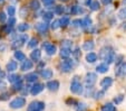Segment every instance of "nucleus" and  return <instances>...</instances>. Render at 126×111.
Wrapping results in <instances>:
<instances>
[{"label":"nucleus","instance_id":"603ef678","mask_svg":"<svg viewBox=\"0 0 126 111\" xmlns=\"http://www.w3.org/2000/svg\"><path fill=\"white\" fill-rule=\"evenodd\" d=\"M102 2L104 3V5H110V3L112 2V0H102Z\"/></svg>","mask_w":126,"mask_h":111},{"label":"nucleus","instance_id":"f03ea898","mask_svg":"<svg viewBox=\"0 0 126 111\" xmlns=\"http://www.w3.org/2000/svg\"><path fill=\"white\" fill-rule=\"evenodd\" d=\"M70 91L75 94L83 93V85L79 82V76H77V75L74 76V80H73V82L70 84Z\"/></svg>","mask_w":126,"mask_h":111},{"label":"nucleus","instance_id":"6e6d98bb","mask_svg":"<svg viewBox=\"0 0 126 111\" xmlns=\"http://www.w3.org/2000/svg\"><path fill=\"white\" fill-rule=\"evenodd\" d=\"M123 29H125V30H126V22H124V24H123Z\"/></svg>","mask_w":126,"mask_h":111},{"label":"nucleus","instance_id":"ddd939ff","mask_svg":"<svg viewBox=\"0 0 126 111\" xmlns=\"http://www.w3.org/2000/svg\"><path fill=\"white\" fill-rule=\"evenodd\" d=\"M32 66H33V64H32V62L31 61H29V60H25L24 62H22V64H21V71H24V72H27L28 70H31L32 68Z\"/></svg>","mask_w":126,"mask_h":111},{"label":"nucleus","instance_id":"4be33fe9","mask_svg":"<svg viewBox=\"0 0 126 111\" xmlns=\"http://www.w3.org/2000/svg\"><path fill=\"white\" fill-rule=\"evenodd\" d=\"M29 7H30V9H32V10H39V8H40V2H39V0H31L30 2H29Z\"/></svg>","mask_w":126,"mask_h":111},{"label":"nucleus","instance_id":"4468645a","mask_svg":"<svg viewBox=\"0 0 126 111\" xmlns=\"http://www.w3.org/2000/svg\"><path fill=\"white\" fill-rule=\"evenodd\" d=\"M66 10H68V11H69V12H71L73 15L84 14V12H85V10H84L81 7H79V6H73V7L68 8V9H66Z\"/></svg>","mask_w":126,"mask_h":111},{"label":"nucleus","instance_id":"8fccbe9b","mask_svg":"<svg viewBox=\"0 0 126 111\" xmlns=\"http://www.w3.org/2000/svg\"><path fill=\"white\" fill-rule=\"evenodd\" d=\"M54 1H55V0H43V2H44V5H45V6L52 5V3H54Z\"/></svg>","mask_w":126,"mask_h":111},{"label":"nucleus","instance_id":"c03bdc74","mask_svg":"<svg viewBox=\"0 0 126 111\" xmlns=\"http://www.w3.org/2000/svg\"><path fill=\"white\" fill-rule=\"evenodd\" d=\"M73 26H75V27H81V20L80 19L73 20Z\"/></svg>","mask_w":126,"mask_h":111},{"label":"nucleus","instance_id":"a211bd4d","mask_svg":"<svg viewBox=\"0 0 126 111\" xmlns=\"http://www.w3.org/2000/svg\"><path fill=\"white\" fill-rule=\"evenodd\" d=\"M92 25H93L92 18L88 17V16H86V17L81 20V27H84V28H89V27H92Z\"/></svg>","mask_w":126,"mask_h":111},{"label":"nucleus","instance_id":"5701e85b","mask_svg":"<svg viewBox=\"0 0 126 111\" xmlns=\"http://www.w3.org/2000/svg\"><path fill=\"white\" fill-rule=\"evenodd\" d=\"M71 46H73V42L69 41V39H64V41L62 42V48L69 49V51H70Z\"/></svg>","mask_w":126,"mask_h":111},{"label":"nucleus","instance_id":"2f4dec72","mask_svg":"<svg viewBox=\"0 0 126 111\" xmlns=\"http://www.w3.org/2000/svg\"><path fill=\"white\" fill-rule=\"evenodd\" d=\"M29 29V25L26 24V22H22V24L18 25V31L20 33H24V31H27Z\"/></svg>","mask_w":126,"mask_h":111},{"label":"nucleus","instance_id":"3c124183","mask_svg":"<svg viewBox=\"0 0 126 111\" xmlns=\"http://www.w3.org/2000/svg\"><path fill=\"white\" fill-rule=\"evenodd\" d=\"M6 88H7V85H6V83L3 82V81L0 80V90H5Z\"/></svg>","mask_w":126,"mask_h":111},{"label":"nucleus","instance_id":"58836bf2","mask_svg":"<svg viewBox=\"0 0 126 111\" xmlns=\"http://www.w3.org/2000/svg\"><path fill=\"white\" fill-rule=\"evenodd\" d=\"M73 55H74V57L76 58V60H79V58H80L81 53H80V51H79L78 47H77V48H75V51L73 52Z\"/></svg>","mask_w":126,"mask_h":111},{"label":"nucleus","instance_id":"f3484780","mask_svg":"<svg viewBox=\"0 0 126 111\" xmlns=\"http://www.w3.org/2000/svg\"><path fill=\"white\" fill-rule=\"evenodd\" d=\"M27 82H36V81L38 80V74L37 73H28V74L25 76Z\"/></svg>","mask_w":126,"mask_h":111},{"label":"nucleus","instance_id":"f257e3e1","mask_svg":"<svg viewBox=\"0 0 126 111\" xmlns=\"http://www.w3.org/2000/svg\"><path fill=\"white\" fill-rule=\"evenodd\" d=\"M98 57L100 58V60L105 61V64H110V63H112L113 61H114V57H115V54H114V51H113V48H110V47H103L102 49L99 51V54H98Z\"/></svg>","mask_w":126,"mask_h":111},{"label":"nucleus","instance_id":"39448f33","mask_svg":"<svg viewBox=\"0 0 126 111\" xmlns=\"http://www.w3.org/2000/svg\"><path fill=\"white\" fill-rule=\"evenodd\" d=\"M45 109V103L41 101H32L28 106V111H43Z\"/></svg>","mask_w":126,"mask_h":111},{"label":"nucleus","instance_id":"72a5a7b5","mask_svg":"<svg viewBox=\"0 0 126 111\" xmlns=\"http://www.w3.org/2000/svg\"><path fill=\"white\" fill-rule=\"evenodd\" d=\"M76 111H87V104L85 103H77Z\"/></svg>","mask_w":126,"mask_h":111},{"label":"nucleus","instance_id":"49530a36","mask_svg":"<svg viewBox=\"0 0 126 111\" xmlns=\"http://www.w3.org/2000/svg\"><path fill=\"white\" fill-rule=\"evenodd\" d=\"M11 29H12V27L8 26V25H6V26L3 27V31H5V34H9L10 31H11Z\"/></svg>","mask_w":126,"mask_h":111},{"label":"nucleus","instance_id":"6ab92c4d","mask_svg":"<svg viewBox=\"0 0 126 111\" xmlns=\"http://www.w3.org/2000/svg\"><path fill=\"white\" fill-rule=\"evenodd\" d=\"M94 47H95V44H94L93 41H87V42H85L84 45H83V48L85 49V51H87V52L93 51Z\"/></svg>","mask_w":126,"mask_h":111},{"label":"nucleus","instance_id":"9b49d317","mask_svg":"<svg viewBox=\"0 0 126 111\" xmlns=\"http://www.w3.org/2000/svg\"><path fill=\"white\" fill-rule=\"evenodd\" d=\"M113 84V79L112 77H104L102 81H100V88H103L104 90L110 88Z\"/></svg>","mask_w":126,"mask_h":111},{"label":"nucleus","instance_id":"f704fd0d","mask_svg":"<svg viewBox=\"0 0 126 111\" xmlns=\"http://www.w3.org/2000/svg\"><path fill=\"white\" fill-rule=\"evenodd\" d=\"M37 45H38V39L37 38H31L28 43V47H30V48H33Z\"/></svg>","mask_w":126,"mask_h":111},{"label":"nucleus","instance_id":"b1692460","mask_svg":"<svg viewBox=\"0 0 126 111\" xmlns=\"http://www.w3.org/2000/svg\"><path fill=\"white\" fill-rule=\"evenodd\" d=\"M102 111H116V108H115V106L113 103L108 102V103L104 104L102 107Z\"/></svg>","mask_w":126,"mask_h":111},{"label":"nucleus","instance_id":"0eeeda50","mask_svg":"<svg viewBox=\"0 0 126 111\" xmlns=\"http://www.w3.org/2000/svg\"><path fill=\"white\" fill-rule=\"evenodd\" d=\"M73 68V63L70 62V60H65V61H62L59 64V70L64 73H68L71 71Z\"/></svg>","mask_w":126,"mask_h":111},{"label":"nucleus","instance_id":"a18cd8bd","mask_svg":"<svg viewBox=\"0 0 126 111\" xmlns=\"http://www.w3.org/2000/svg\"><path fill=\"white\" fill-rule=\"evenodd\" d=\"M7 17H6V14L2 11H0V22H5Z\"/></svg>","mask_w":126,"mask_h":111},{"label":"nucleus","instance_id":"bb28decb","mask_svg":"<svg viewBox=\"0 0 126 111\" xmlns=\"http://www.w3.org/2000/svg\"><path fill=\"white\" fill-rule=\"evenodd\" d=\"M15 58L18 61H22V62H24V61L26 60V55H25L21 51H18V49H17V51L15 52Z\"/></svg>","mask_w":126,"mask_h":111},{"label":"nucleus","instance_id":"864d4df0","mask_svg":"<svg viewBox=\"0 0 126 111\" xmlns=\"http://www.w3.org/2000/svg\"><path fill=\"white\" fill-rule=\"evenodd\" d=\"M92 2H93V0H85V3H86V5H91V3Z\"/></svg>","mask_w":126,"mask_h":111},{"label":"nucleus","instance_id":"a878e982","mask_svg":"<svg viewBox=\"0 0 126 111\" xmlns=\"http://www.w3.org/2000/svg\"><path fill=\"white\" fill-rule=\"evenodd\" d=\"M19 80H21V79H20V75H18V74H9V76H8V81L10 83H12V84L18 82Z\"/></svg>","mask_w":126,"mask_h":111},{"label":"nucleus","instance_id":"20e7f679","mask_svg":"<svg viewBox=\"0 0 126 111\" xmlns=\"http://www.w3.org/2000/svg\"><path fill=\"white\" fill-rule=\"evenodd\" d=\"M96 81H97V75H96V73L89 72L86 74L85 83H86V85H87V88H93V85L96 83Z\"/></svg>","mask_w":126,"mask_h":111},{"label":"nucleus","instance_id":"473e14b6","mask_svg":"<svg viewBox=\"0 0 126 111\" xmlns=\"http://www.w3.org/2000/svg\"><path fill=\"white\" fill-rule=\"evenodd\" d=\"M7 14L9 15V17H14L15 14H16V8H15V6H8Z\"/></svg>","mask_w":126,"mask_h":111},{"label":"nucleus","instance_id":"c9c22d12","mask_svg":"<svg viewBox=\"0 0 126 111\" xmlns=\"http://www.w3.org/2000/svg\"><path fill=\"white\" fill-rule=\"evenodd\" d=\"M66 8L63 7V6H56L55 7V14L57 15H63V12H65Z\"/></svg>","mask_w":126,"mask_h":111},{"label":"nucleus","instance_id":"bf43d9fd","mask_svg":"<svg viewBox=\"0 0 126 111\" xmlns=\"http://www.w3.org/2000/svg\"><path fill=\"white\" fill-rule=\"evenodd\" d=\"M0 73H1V68H0Z\"/></svg>","mask_w":126,"mask_h":111},{"label":"nucleus","instance_id":"4c0bfd02","mask_svg":"<svg viewBox=\"0 0 126 111\" xmlns=\"http://www.w3.org/2000/svg\"><path fill=\"white\" fill-rule=\"evenodd\" d=\"M60 27V22L58 19H56V20H54V22H51V28L54 29V30H56V29H58Z\"/></svg>","mask_w":126,"mask_h":111},{"label":"nucleus","instance_id":"aec40b11","mask_svg":"<svg viewBox=\"0 0 126 111\" xmlns=\"http://www.w3.org/2000/svg\"><path fill=\"white\" fill-rule=\"evenodd\" d=\"M86 61H87L88 63H95L96 61H97V54L93 53V52L88 53L87 55H86Z\"/></svg>","mask_w":126,"mask_h":111},{"label":"nucleus","instance_id":"f8f14e48","mask_svg":"<svg viewBox=\"0 0 126 111\" xmlns=\"http://www.w3.org/2000/svg\"><path fill=\"white\" fill-rule=\"evenodd\" d=\"M48 24H46L45 22H38V24L35 25V29L37 31H39V33H45V31L48 30Z\"/></svg>","mask_w":126,"mask_h":111},{"label":"nucleus","instance_id":"a19ab883","mask_svg":"<svg viewBox=\"0 0 126 111\" xmlns=\"http://www.w3.org/2000/svg\"><path fill=\"white\" fill-rule=\"evenodd\" d=\"M118 17H119V18H122V19L126 18V8H123V9L119 10V12H118Z\"/></svg>","mask_w":126,"mask_h":111},{"label":"nucleus","instance_id":"c756f323","mask_svg":"<svg viewBox=\"0 0 126 111\" xmlns=\"http://www.w3.org/2000/svg\"><path fill=\"white\" fill-rule=\"evenodd\" d=\"M52 17H54V14L50 11H46L43 14V19L45 20V22H49V20L52 19Z\"/></svg>","mask_w":126,"mask_h":111},{"label":"nucleus","instance_id":"423d86ee","mask_svg":"<svg viewBox=\"0 0 126 111\" xmlns=\"http://www.w3.org/2000/svg\"><path fill=\"white\" fill-rule=\"evenodd\" d=\"M43 48H45L47 55H49V56L55 55L56 52H57V47H56V45L50 44L49 42H45V43L43 44Z\"/></svg>","mask_w":126,"mask_h":111},{"label":"nucleus","instance_id":"412c9836","mask_svg":"<svg viewBox=\"0 0 126 111\" xmlns=\"http://www.w3.org/2000/svg\"><path fill=\"white\" fill-rule=\"evenodd\" d=\"M17 70V62L16 61H9L7 64V71L8 72H15Z\"/></svg>","mask_w":126,"mask_h":111},{"label":"nucleus","instance_id":"c85d7f7f","mask_svg":"<svg viewBox=\"0 0 126 111\" xmlns=\"http://www.w3.org/2000/svg\"><path fill=\"white\" fill-rule=\"evenodd\" d=\"M89 7H91V10L96 11V10H98L100 8V5H99V2H98V0H93V2L89 5Z\"/></svg>","mask_w":126,"mask_h":111},{"label":"nucleus","instance_id":"cd10ccee","mask_svg":"<svg viewBox=\"0 0 126 111\" xmlns=\"http://www.w3.org/2000/svg\"><path fill=\"white\" fill-rule=\"evenodd\" d=\"M60 22V26L62 27H66L69 25V22H70V18L69 16H63V18L59 20Z\"/></svg>","mask_w":126,"mask_h":111},{"label":"nucleus","instance_id":"9d476101","mask_svg":"<svg viewBox=\"0 0 126 111\" xmlns=\"http://www.w3.org/2000/svg\"><path fill=\"white\" fill-rule=\"evenodd\" d=\"M47 89L49 90V91H52V92H56L58 89H59V82H58L57 80H52V81H49V82L47 83Z\"/></svg>","mask_w":126,"mask_h":111},{"label":"nucleus","instance_id":"5fc2aeb1","mask_svg":"<svg viewBox=\"0 0 126 111\" xmlns=\"http://www.w3.org/2000/svg\"><path fill=\"white\" fill-rule=\"evenodd\" d=\"M5 48H6V45H1V46H0V52L5 51Z\"/></svg>","mask_w":126,"mask_h":111},{"label":"nucleus","instance_id":"2eb2a0df","mask_svg":"<svg viewBox=\"0 0 126 111\" xmlns=\"http://www.w3.org/2000/svg\"><path fill=\"white\" fill-rule=\"evenodd\" d=\"M40 57H41V52H40V49H33V51L31 52L30 58H31L32 61H36V62H38V61L40 60Z\"/></svg>","mask_w":126,"mask_h":111},{"label":"nucleus","instance_id":"37998d69","mask_svg":"<svg viewBox=\"0 0 126 111\" xmlns=\"http://www.w3.org/2000/svg\"><path fill=\"white\" fill-rule=\"evenodd\" d=\"M15 24H16V18L15 17H9V19H8V26L12 27Z\"/></svg>","mask_w":126,"mask_h":111},{"label":"nucleus","instance_id":"79ce46f5","mask_svg":"<svg viewBox=\"0 0 126 111\" xmlns=\"http://www.w3.org/2000/svg\"><path fill=\"white\" fill-rule=\"evenodd\" d=\"M27 15H28V10H27V7H24L20 9V16L21 17H26Z\"/></svg>","mask_w":126,"mask_h":111},{"label":"nucleus","instance_id":"7ed1b4c3","mask_svg":"<svg viewBox=\"0 0 126 111\" xmlns=\"http://www.w3.org/2000/svg\"><path fill=\"white\" fill-rule=\"evenodd\" d=\"M26 104V99L22 97H18V98H15L12 101H10L9 106L11 109H20Z\"/></svg>","mask_w":126,"mask_h":111},{"label":"nucleus","instance_id":"6e6552de","mask_svg":"<svg viewBox=\"0 0 126 111\" xmlns=\"http://www.w3.org/2000/svg\"><path fill=\"white\" fill-rule=\"evenodd\" d=\"M45 89V85L41 84V83H36L35 85H32V87L30 88V93L32 94V95H37V94H39L43 90Z\"/></svg>","mask_w":126,"mask_h":111},{"label":"nucleus","instance_id":"4d7b16f0","mask_svg":"<svg viewBox=\"0 0 126 111\" xmlns=\"http://www.w3.org/2000/svg\"><path fill=\"white\" fill-rule=\"evenodd\" d=\"M60 1H63V2H66V1H68V0H60Z\"/></svg>","mask_w":126,"mask_h":111},{"label":"nucleus","instance_id":"7c9ffc66","mask_svg":"<svg viewBox=\"0 0 126 111\" xmlns=\"http://www.w3.org/2000/svg\"><path fill=\"white\" fill-rule=\"evenodd\" d=\"M22 88L24 87H22V81L21 80H19L18 82H16V83L12 84V90H14V91H20Z\"/></svg>","mask_w":126,"mask_h":111},{"label":"nucleus","instance_id":"393cba45","mask_svg":"<svg viewBox=\"0 0 126 111\" xmlns=\"http://www.w3.org/2000/svg\"><path fill=\"white\" fill-rule=\"evenodd\" d=\"M96 71H97L98 73H106L107 71H108V65L105 64V63L99 64V65H97V67H96Z\"/></svg>","mask_w":126,"mask_h":111},{"label":"nucleus","instance_id":"13d9d810","mask_svg":"<svg viewBox=\"0 0 126 111\" xmlns=\"http://www.w3.org/2000/svg\"><path fill=\"white\" fill-rule=\"evenodd\" d=\"M2 1H3V0H0V2H2Z\"/></svg>","mask_w":126,"mask_h":111},{"label":"nucleus","instance_id":"1a4fd4ad","mask_svg":"<svg viewBox=\"0 0 126 111\" xmlns=\"http://www.w3.org/2000/svg\"><path fill=\"white\" fill-rule=\"evenodd\" d=\"M115 74L119 77H124L126 76V62L122 63L121 65L117 66L116 71H115Z\"/></svg>","mask_w":126,"mask_h":111},{"label":"nucleus","instance_id":"de8ad7c7","mask_svg":"<svg viewBox=\"0 0 126 111\" xmlns=\"http://www.w3.org/2000/svg\"><path fill=\"white\" fill-rule=\"evenodd\" d=\"M66 103H67V104H75V106H76L78 102H77L75 99H68V100L66 101Z\"/></svg>","mask_w":126,"mask_h":111},{"label":"nucleus","instance_id":"e433bc0d","mask_svg":"<svg viewBox=\"0 0 126 111\" xmlns=\"http://www.w3.org/2000/svg\"><path fill=\"white\" fill-rule=\"evenodd\" d=\"M69 55H70V51H69V49L62 48V51H60V56H62V57L67 58V57H69Z\"/></svg>","mask_w":126,"mask_h":111},{"label":"nucleus","instance_id":"dca6fc26","mask_svg":"<svg viewBox=\"0 0 126 111\" xmlns=\"http://www.w3.org/2000/svg\"><path fill=\"white\" fill-rule=\"evenodd\" d=\"M40 74H41V76H43V79L48 80V79H51L52 77V71L50 70V68H44Z\"/></svg>","mask_w":126,"mask_h":111},{"label":"nucleus","instance_id":"ea45409f","mask_svg":"<svg viewBox=\"0 0 126 111\" xmlns=\"http://www.w3.org/2000/svg\"><path fill=\"white\" fill-rule=\"evenodd\" d=\"M123 100H124V95H123V94H119V95H117V97L114 99V102L116 104H119L122 101H123Z\"/></svg>","mask_w":126,"mask_h":111},{"label":"nucleus","instance_id":"09e8293b","mask_svg":"<svg viewBox=\"0 0 126 111\" xmlns=\"http://www.w3.org/2000/svg\"><path fill=\"white\" fill-rule=\"evenodd\" d=\"M103 95H104V92H103V91H98V92H96L95 98H96V99H100V98H103Z\"/></svg>","mask_w":126,"mask_h":111}]
</instances>
